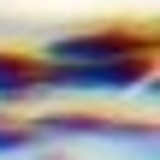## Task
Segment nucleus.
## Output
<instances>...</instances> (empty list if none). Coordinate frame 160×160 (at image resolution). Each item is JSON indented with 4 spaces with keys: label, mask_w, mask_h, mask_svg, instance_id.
Here are the masks:
<instances>
[{
    "label": "nucleus",
    "mask_w": 160,
    "mask_h": 160,
    "mask_svg": "<svg viewBox=\"0 0 160 160\" xmlns=\"http://www.w3.org/2000/svg\"><path fill=\"white\" fill-rule=\"evenodd\" d=\"M42 59L36 53H18V48H0V107H24V101H36V95H48L42 89Z\"/></svg>",
    "instance_id": "f03ea898"
},
{
    "label": "nucleus",
    "mask_w": 160,
    "mask_h": 160,
    "mask_svg": "<svg viewBox=\"0 0 160 160\" xmlns=\"http://www.w3.org/2000/svg\"><path fill=\"white\" fill-rule=\"evenodd\" d=\"M36 59H48V65H131V59H154V30L95 24V30L53 36Z\"/></svg>",
    "instance_id": "f257e3e1"
},
{
    "label": "nucleus",
    "mask_w": 160,
    "mask_h": 160,
    "mask_svg": "<svg viewBox=\"0 0 160 160\" xmlns=\"http://www.w3.org/2000/svg\"><path fill=\"white\" fill-rule=\"evenodd\" d=\"M36 142H42V137H36L30 125H0V160L6 154H30Z\"/></svg>",
    "instance_id": "7ed1b4c3"
}]
</instances>
